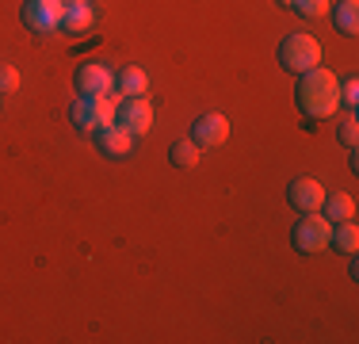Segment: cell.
<instances>
[{"instance_id": "cell-1", "label": "cell", "mask_w": 359, "mask_h": 344, "mask_svg": "<svg viewBox=\"0 0 359 344\" xmlns=\"http://www.w3.org/2000/svg\"><path fill=\"white\" fill-rule=\"evenodd\" d=\"M294 103L306 119H332L340 111V77L321 65L302 73L294 88Z\"/></svg>"}, {"instance_id": "cell-2", "label": "cell", "mask_w": 359, "mask_h": 344, "mask_svg": "<svg viewBox=\"0 0 359 344\" xmlns=\"http://www.w3.org/2000/svg\"><path fill=\"white\" fill-rule=\"evenodd\" d=\"M276 62H279V69L302 77V73H310V69L321 65V42L313 39V34H306V31H294V34H287V39L279 42Z\"/></svg>"}, {"instance_id": "cell-3", "label": "cell", "mask_w": 359, "mask_h": 344, "mask_svg": "<svg viewBox=\"0 0 359 344\" xmlns=\"http://www.w3.org/2000/svg\"><path fill=\"white\" fill-rule=\"evenodd\" d=\"M329 234H332V222L325 218L321 211H310V214H302V218L294 222L290 245H294V253L313 256V253H321V249H329Z\"/></svg>"}, {"instance_id": "cell-4", "label": "cell", "mask_w": 359, "mask_h": 344, "mask_svg": "<svg viewBox=\"0 0 359 344\" xmlns=\"http://www.w3.org/2000/svg\"><path fill=\"white\" fill-rule=\"evenodd\" d=\"M62 12H65V0H23L20 20L35 34H54L57 23H62Z\"/></svg>"}, {"instance_id": "cell-5", "label": "cell", "mask_w": 359, "mask_h": 344, "mask_svg": "<svg viewBox=\"0 0 359 344\" xmlns=\"http://www.w3.org/2000/svg\"><path fill=\"white\" fill-rule=\"evenodd\" d=\"M73 88H76V96H111L115 73H111L104 62H84L73 73Z\"/></svg>"}, {"instance_id": "cell-6", "label": "cell", "mask_w": 359, "mask_h": 344, "mask_svg": "<svg viewBox=\"0 0 359 344\" xmlns=\"http://www.w3.org/2000/svg\"><path fill=\"white\" fill-rule=\"evenodd\" d=\"M115 123L123 126L126 134L142 138L145 131L153 126V107L145 96H130V100H118V111H115Z\"/></svg>"}, {"instance_id": "cell-7", "label": "cell", "mask_w": 359, "mask_h": 344, "mask_svg": "<svg viewBox=\"0 0 359 344\" xmlns=\"http://www.w3.org/2000/svg\"><path fill=\"white\" fill-rule=\"evenodd\" d=\"M226 138H229V119L218 115V111H207V115H199L191 123V142L199 150H218Z\"/></svg>"}, {"instance_id": "cell-8", "label": "cell", "mask_w": 359, "mask_h": 344, "mask_svg": "<svg viewBox=\"0 0 359 344\" xmlns=\"http://www.w3.org/2000/svg\"><path fill=\"white\" fill-rule=\"evenodd\" d=\"M92 142H96V150L104 153L107 161H123V157H130V153H134V134H126L118 123L100 126V131L92 134Z\"/></svg>"}, {"instance_id": "cell-9", "label": "cell", "mask_w": 359, "mask_h": 344, "mask_svg": "<svg viewBox=\"0 0 359 344\" xmlns=\"http://www.w3.org/2000/svg\"><path fill=\"white\" fill-rule=\"evenodd\" d=\"M321 199H325V187H321L313 176H298V180H290V187H287V203L294 206L298 214L321 211Z\"/></svg>"}, {"instance_id": "cell-10", "label": "cell", "mask_w": 359, "mask_h": 344, "mask_svg": "<svg viewBox=\"0 0 359 344\" xmlns=\"http://www.w3.org/2000/svg\"><path fill=\"white\" fill-rule=\"evenodd\" d=\"M145 92H149V73H145L142 65H123L115 73V88H111V96H115V100L145 96Z\"/></svg>"}, {"instance_id": "cell-11", "label": "cell", "mask_w": 359, "mask_h": 344, "mask_svg": "<svg viewBox=\"0 0 359 344\" xmlns=\"http://www.w3.org/2000/svg\"><path fill=\"white\" fill-rule=\"evenodd\" d=\"M92 23H96V12H92V4H65L62 12V34H88Z\"/></svg>"}, {"instance_id": "cell-12", "label": "cell", "mask_w": 359, "mask_h": 344, "mask_svg": "<svg viewBox=\"0 0 359 344\" xmlns=\"http://www.w3.org/2000/svg\"><path fill=\"white\" fill-rule=\"evenodd\" d=\"M321 214L329 222H348V218H355V199L348 192H325V199H321Z\"/></svg>"}, {"instance_id": "cell-13", "label": "cell", "mask_w": 359, "mask_h": 344, "mask_svg": "<svg viewBox=\"0 0 359 344\" xmlns=\"http://www.w3.org/2000/svg\"><path fill=\"white\" fill-rule=\"evenodd\" d=\"M329 249H337V253H344V256H352V253H355V249H359V226H355V218H348V222H332Z\"/></svg>"}, {"instance_id": "cell-14", "label": "cell", "mask_w": 359, "mask_h": 344, "mask_svg": "<svg viewBox=\"0 0 359 344\" xmlns=\"http://www.w3.org/2000/svg\"><path fill=\"white\" fill-rule=\"evenodd\" d=\"M329 15H332V23H337L340 34L359 31V0H337V4H329Z\"/></svg>"}, {"instance_id": "cell-15", "label": "cell", "mask_w": 359, "mask_h": 344, "mask_svg": "<svg viewBox=\"0 0 359 344\" xmlns=\"http://www.w3.org/2000/svg\"><path fill=\"white\" fill-rule=\"evenodd\" d=\"M203 157V150L191 142V138H176L172 145H168V161H172L176 168H195Z\"/></svg>"}, {"instance_id": "cell-16", "label": "cell", "mask_w": 359, "mask_h": 344, "mask_svg": "<svg viewBox=\"0 0 359 344\" xmlns=\"http://www.w3.org/2000/svg\"><path fill=\"white\" fill-rule=\"evenodd\" d=\"M69 119H73V126H76L81 134H96V131H100V126H96V115H92V100H88V96H76V100H73Z\"/></svg>"}, {"instance_id": "cell-17", "label": "cell", "mask_w": 359, "mask_h": 344, "mask_svg": "<svg viewBox=\"0 0 359 344\" xmlns=\"http://www.w3.org/2000/svg\"><path fill=\"white\" fill-rule=\"evenodd\" d=\"M337 134H340V142H344V150H355V145H359V119H355V111H348V115L337 119Z\"/></svg>"}, {"instance_id": "cell-18", "label": "cell", "mask_w": 359, "mask_h": 344, "mask_svg": "<svg viewBox=\"0 0 359 344\" xmlns=\"http://www.w3.org/2000/svg\"><path fill=\"white\" fill-rule=\"evenodd\" d=\"M329 4L332 0H294L290 12H298L302 20H321V15H329Z\"/></svg>"}, {"instance_id": "cell-19", "label": "cell", "mask_w": 359, "mask_h": 344, "mask_svg": "<svg viewBox=\"0 0 359 344\" xmlns=\"http://www.w3.org/2000/svg\"><path fill=\"white\" fill-rule=\"evenodd\" d=\"M355 103H359V81L355 77H344V81H340V107L355 111Z\"/></svg>"}, {"instance_id": "cell-20", "label": "cell", "mask_w": 359, "mask_h": 344, "mask_svg": "<svg viewBox=\"0 0 359 344\" xmlns=\"http://www.w3.org/2000/svg\"><path fill=\"white\" fill-rule=\"evenodd\" d=\"M12 92H20V69L0 65V96H12Z\"/></svg>"}, {"instance_id": "cell-21", "label": "cell", "mask_w": 359, "mask_h": 344, "mask_svg": "<svg viewBox=\"0 0 359 344\" xmlns=\"http://www.w3.org/2000/svg\"><path fill=\"white\" fill-rule=\"evenodd\" d=\"M279 8H294V0H279Z\"/></svg>"}, {"instance_id": "cell-22", "label": "cell", "mask_w": 359, "mask_h": 344, "mask_svg": "<svg viewBox=\"0 0 359 344\" xmlns=\"http://www.w3.org/2000/svg\"><path fill=\"white\" fill-rule=\"evenodd\" d=\"M65 4H92V0H65Z\"/></svg>"}]
</instances>
